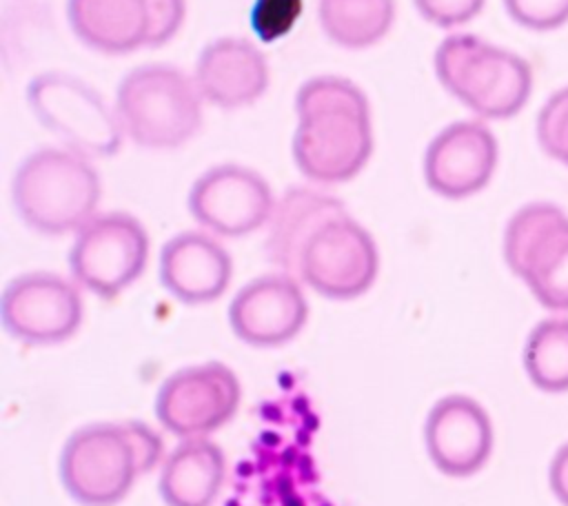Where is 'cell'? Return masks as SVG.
Instances as JSON below:
<instances>
[{
	"label": "cell",
	"mask_w": 568,
	"mask_h": 506,
	"mask_svg": "<svg viewBox=\"0 0 568 506\" xmlns=\"http://www.w3.org/2000/svg\"><path fill=\"white\" fill-rule=\"evenodd\" d=\"M346 206L326 193L293 186L275 204L268 220L266 255L286 275L297 280L300 253L320 224L344 213Z\"/></svg>",
	"instance_id": "d6986e66"
},
{
	"label": "cell",
	"mask_w": 568,
	"mask_h": 506,
	"mask_svg": "<svg viewBox=\"0 0 568 506\" xmlns=\"http://www.w3.org/2000/svg\"><path fill=\"white\" fill-rule=\"evenodd\" d=\"M149 257V235L129 213L93 215L73 240L69 269L78 284L102 300L115 297L133 284Z\"/></svg>",
	"instance_id": "ba28073f"
},
{
	"label": "cell",
	"mask_w": 568,
	"mask_h": 506,
	"mask_svg": "<svg viewBox=\"0 0 568 506\" xmlns=\"http://www.w3.org/2000/svg\"><path fill=\"white\" fill-rule=\"evenodd\" d=\"M27 104L36 120L55 133L71 151L89 158H111L122 144L118 113L84 80L47 71L27 84Z\"/></svg>",
	"instance_id": "8992f818"
},
{
	"label": "cell",
	"mask_w": 568,
	"mask_h": 506,
	"mask_svg": "<svg viewBox=\"0 0 568 506\" xmlns=\"http://www.w3.org/2000/svg\"><path fill=\"white\" fill-rule=\"evenodd\" d=\"M264 433L240 464L226 506H333L304 446Z\"/></svg>",
	"instance_id": "30bf717a"
},
{
	"label": "cell",
	"mask_w": 568,
	"mask_h": 506,
	"mask_svg": "<svg viewBox=\"0 0 568 506\" xmlns=\"http://www.w3.org/2000/svg\"><path fill=\"white\" fill-rule=\"evenodd\" d=\"M548 479H550L552 495L559 499V504L568 506V442L559 446V451L555 453L550 462Z\"/></svg>",
	"instance_id": "f1b7e54d"
},
{
	"label": "cell",
	"mask_w": 568,
	"mask_h": 506,
	"mask_svg": "<svg viewBox=\"0 0 568 506\" xmlns=\"http://www.w3.org/2000/svg\"><path fill=\"white\" fill-rule=\"evenodd\" d=\"M304 11V0H253L251 31L260 42H275L293 31Z\"/></svg>",
	"instance_id": "cb8c5ba5"
},
{
	"label": "cell",
	"mask_w": 568,
	"mask_h": 506,
	"mask_svg": "<svg viewBox=\"0 0 568 506\" xmlns=\"http://www.w3.org/2000/svg\"><path fill=\"white\" fill-rule=\"evenodd\" d=\"M115 113L122 131L140 146L173 149L202 124L195 80L169 64H142L118 84Z\"/></svg>",
	"instance_id": "5b68a950"
},
{
	"label": "cell",
	"mask_w": 568,
	"mask_h": 506,
	"mask_svg": "<svg viewBox=\"0 0 568 506\" xmlns=\"http://www.w3.org/2000/svg\"><path fill=\"white\" fill-rule=\"evenodd\" d=\"M426 451L444 475H475L490 457L493 424L479 402L468 395L437 399L424 426Z\"/></svg>",
	"instance_id": "2e32d148"
},
{
	"label": "cell",
	"mask_w": 568,
	"mask_h": 506,
	"mask_svg": "<svg viewBox=\"0 0 568 506\" xmlns=\"http://www.w3.org/2000/svg\"><path fill=\"white\" fill-rule=\"evenodd\" d=\"M295 166L313 182L355 178L373 153L371 107L364 91L337 75L306 80L295 93Z\"/></svg>",
	"instance_id": "6da1fadb"
},
{
	"label": "cell",
	"mask_w": 568,
	"mask_h": 506,
	"mask_svg": "<svg viewBox=\"0 0 568 506\" xmlns=\"http://www.w3.org/2000/svg\"><path fill=\"white\" fill-rule=\"evenodd\" d=\"M71 31L100 53H131L146 47L149 16L144 0H67Z\"/></svg>",
	"instance_id": "ffe728a7"
},
{
	"label": "cell",
	"mask_w": 568,
	"mask_h": 506,
	"mask_svg": "<svg viewBox=\"0 0 568 506\" xmlns=\"http://www.w3.org/2000/svg\"><path fill=\"white\" fill-rule=\"evenodd\" d=\"M7 333L27 344H58L69 340L82 322L78 289L53 273H24L11 280L0 300Z\"/></svg>",
	"instance_id": "7c38bea8"
},
{
	"label": "cell",
	"mask_w": 568,
	"mask_h": 506,
	"mask_svg": "<svg viewBox=\"0 0 568 506\" xmlns=\"http://www.w3.org/2000/svg\"><path fill=\"white\" fill-rule=\"evenodd\" d=\"M149 16L146 47L166 44L182 27L186 4L184 0H144Z\"/></svg>",
	"instance_id": "4316f807"
},
{
	"label": "cell",
	"mask_w": 568,
	"mask_h": 506,
	"mask_svg": "<svg viewBox=\"0 0 568 506\" xmlns=\"http://www.w3.org/2000/svg\"><path fill=\"white\" fill-rule=\"evenodd\" d=\"M504 260L541 306L568 311V215L559 206H521L506 224Z\"/></svg>",
	"instance_id": "52a82bcc"
},
{
	"label": "cell",
	"mask_w": 568,
	"mask_h": 506,
	"mask_svg": "<svg viewBox=\"0 0 568 506\" xmlns=\"http://www.w3.org/2000/svg\"><path fill=\"white\" fill-rule=\"evenodd\" d=\"M160 282L184 304L217 300L233 275L226 249L213 237L195 231L171 237L160 253Z\"/></svg>",
	"instance_id": "ac0fdd59"
},
{
	"label": "cell",
	"mask_w": 568,
	"mask_h": 506,
	"mask_svg": "<svg viewBox=\"0 0 568 506\" xmlns=\"http://www.w3.org/2000/svg\"><path fill=\"white\" fill-rule=\"evenodd\" d=\"M226 475V459L217 444L204 437L184 439L164 462L160 497L166 506H211Z\"/></svg>",
	"instance_id": "44dd1931"
},
{
	"label": "cell",
	"mask_w": 568,
	"mask_h": 506,
	"mask_svg": "<svg viewBox=\"0 0 568 506\" xmlns=\"http://www.w3.org/2000/svg\"><path fill=\"white\" fill-rule=\"evenodd\" d=\"M379 266L371 233L346 211L326 220L306 240L297 280L331 300H353L371 289Z\"/></svg>",
	"instance_id": "9c48e42d"
},
{
	"label": "cell",
	"mask_w": 568,
	"mask_h": 506,
	"mask_svg": "<svg viewBox=\"0 0 568 506\" xmlns=\"http://www.w3.org/2000/svg\"><path fill=\"white\" fill-rule=\"evenodd\" d=\"M415 7L428 22L448 29L473 20L481 11L484 0H415Z\"/></svg>",
	"instance_id": "83f0119b"
},
{
	"label": "cell",
	"mask_w": 568,
	"mask_h": 506,
	"mask_svg": "<svg viewBox=\"0 0 568 506\" xmlns=\"http://www.w3.org/2000/svg\"><path fill=\"white\" fill-rule=\"evenodd\" d=\"M524 368L546 393L568 391V317L541 320L524 346Z\"/></svg>",
	"instance_id": "603a6c76"
},
{
	"label": "cell",
	"mask_w": 568,
	"mask_h": 506,
	"mask_svg": "<svg viewBox=\"0 0 568 506\" xmlns=\"http://www.w3.org/2000/svg\"><path fill=\"white\" fill-rule=\"evenodd\" d=\"M308 317L306 297L295 277L262 275L244 284L229 306L233 333L251 346H280L293 340Z\"/></svg>",
	"instance_id": "9a60e30c"
},
{
	"label": "cell",
	"mask_w": 568,
	"mask_h": 506,
	"mask_svg": "<svg viewBox=\"0 0 568 506\" xmlns=\"http://www.w3.org/2000/svg\"><path fill=\"white\" fill-rule=\"evenodd\" d=\"M195 84L200 95L220 109L246 107L266 91L268 64L248 40L217 38L200 51Z\"/></svg>",
	"instance_id": "e0dca14e"
},
{
	"label": "cell",
	"mask_w": 568,
	"mask_h": 506,
	"mask_svg": "<svg viewBox=\"0 0 568 506\" xmlns=\"http://www.w3.org/2000/svg\"><path fill=\"white\" fill-rule=\"evenodd\" d=\"M541 149L568 166V87L555 91L537 115Z\"/></svg>",
	"instance_id": "d4e9b609"
},
{
	"label": "cell",
	"mask_w": 568,
	"mask_h": 506,
	"mask_svg": "<svg viewBox=\"0 0 568 506\" xmlns=\"http://www.w3.org/2000/svg\"><path fill=\"white\" fill-rule=\"evenodd\" d=\"M275 202L268 182L253 169L220 164L204 171L189 191V211L204 229L240 237L266 224Z\"/></svg>",
	"instance_id": "4fadbf2b"
},
{
	"label": "cell",
	"mask_w": 568,
	"mask_h": 506,
	"mask_svg": "<svg viewBox=\"0 0 568 506\" xmlns=\"http://www.w3.org/2000/svg\"><path fill=\"white\" fill-rule=\"evenodd\" d=\"M240 406V382L222 362L169 375L155 397V415L180 437H202L226 424Z\"/></svg>",
	"instance_id": "8fae6325"
},
{
	"label": "cell",
	"mask_w": 568,
	"mask_h": 506,
	"mask_svg": "<svg viewBox=\"0 0 568 506\" xmlns=\"http://www.w3.org/2000/svg\"><path fill=\"white\" fill-rule=\"evenodd\" d=\"M497 166V140L477 120L444 126L426 146L424 180L442 198L462 200L481 191Z\"/></svg>",
	"instance_id": "5bb4252c"
},
{
	"label": "cell",
	"mask_w": 568,
	"mask_h": 506,
	"mask_svg": "<svg viewBox=\"0 0 568 506\" xmlns=\"http://www.w3.org/2000/svg\"><path fill=\"white\" fill-rule=\"evenodd\" d=\"M162 455L160 435L138 422H100L78 428L60 455L64 490L82 506H113Z\"/></svg>",
	"instance_id": "7a4b0ae2"
},
{
	"label": "cell",
	"mask_w": 568,
	"mask_h": 506,
	"mask_svg": "<svg viewBox=\"0 0 568 506\" xmlns=\"http://www.w3.org/2000/svg\"><path fill=\"white\" fill-rule=\"evenodd\" d=\"M435 73L448 93L488 120L519 113L532 89V73L524 58L470 33H455L439 42Z\"/></svg>",
	"instance_id": "277c9868"
},
{
	"label": "cell",
	"mask_w": 568,
	"mask_h": 506,
	"mask_svg": "<svg viewBox=\"0 0 568 506\" xmlns=\"http://www.w3.org/2000/svg\"><path fill=\"white\" fill-rule=\"evenodd\" d=\"M508 16L532 31H552L568 20V0H504Z\"/></svg>",
	"instance_id": "484cf974"
},
{
	"label": "cell",
	"mask_w": 568,
	"mask_h": 506,
	"mask_svg": "<svg viewBox=\"0 0 568 506\" xmlns=\"http://www.w3.org/2000/svg\"><path fill=\"white\" fill-rule=\"evenodd\" d=\"M11 200L20 220L47 235L80 231L100 202V178L71 149H38L13 173Z\"/></svg>",
	"instance_id": "3957f363"
},
{
	"label": "cell",
	"mask_w": 568,
	"mask_h": 506,
	"mask_svg": "<svg viewBox=\"0 0 568 506\" xmlns=\"http://www.w3.org/2000/svg\"><path fill=\"white\" fill-rule=\"evenodd\" d=\"M324 33L346 49H364L382 40L395 18L393 0H320Z\"/></svg>",
	"instance_id": "7402d4cb"
}]
</instances>
